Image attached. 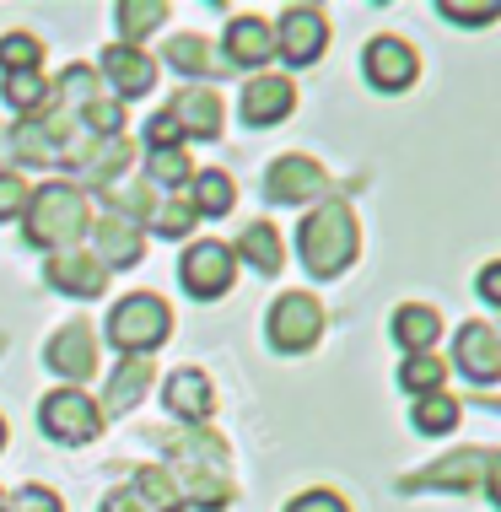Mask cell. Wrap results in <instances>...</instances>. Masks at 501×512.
Masks as SVG:
<instances>
[{
    "label": "cell",
    "instance_id": "obj_2",
    "mask_svg": "<svg viewBox=\"0 0 501 512\" xmlns=\"http://www.w3.org/2000/svg\"><path fill=\"white\" fill-rule=\"evenodd\" d=\"M297 254L308 275L318 281H334L340 270H351V259L361 254V227L351 216V205L345 200H324L318 211L297 227Z\"/></svg>",
    "mask_w": 501,
    "mask_h": 512
},
{
    "label": "cell",
    "instance_id": "obj_36",
    "mask_svg": "<svg viewBox=\"0 0 501 512\" xmlns=\"http://www.w3.org/2000/svg\"><path fill=\"white\" fill-rule=\"evenodd\" d=\"M11 512H65V507L49 486H22L17 496H11Z\"/></svg>",
    "mask_w": 501,
    "mask_h": 512
},
{
    "label": "cell",
    "instance_id": "obj_22",
    "mask_svg": "<svg viewBox=\"0 0 501 512\" xmlns=\"http://www.w3.org/2000/svg\"><path fill=\"white\" fill-rule=\"evenodd\" d=\"M221 54H227L232 71H238V65H270V60H275L270 22H264V17H232V22H227V44H221Z\"/></svg>",
    "mask_w": 501,
    "mask_h": 512
},
{
    "label": "cell",
    "instance_id": "obj_14",
    "mask_svg": "<svg viewBox=\"0 0 501 512\" xmlns=\"http://www.w3.org/2000/svg\"><path fill=\"white\" fill-rule=\"evenodd\" d=\"M44 367L54 372V378H65L71 389H76L81 378H92V372H97V345H92L87 318H71V324H65L60 335L44 345Z\"/></svg>",
    "mask_w": 501,
    "mask_h": 512
},
{
    "label": "cell",
    "instance_id": "obj_21",
    "mask_svg": "<svg viewBox=\"0 0 501 512\" xmlns=\"http://www.w3.org/2000/svg\"><path fill=\"white\" fill-rule=\"evenodd\" d=\"M162 65H167V71H184V76H227L232 71L227 54H221L211 38H200V33L167 38V44H162ZM162 65H157V71H162Z\"/></svg>",
    "mask_w": 501,
    "mask_h": 512
},
{
    "label": "cell",
    "instance_id": "obj_41",
    "mask_svg": "<svg viewBox=\"0 0 501 512\" xmlns=\"http://www.w3.org/2000/svg\"><path fill=\"white\" fill-rule=\"evenodd\" d=\"M0 512H11V496L6 491H0Z\"/></svg>",
    "mask_w": 501,
    "mask_h": 512
},
{
    "label": "cell",
    "instance_id": "obj_43",
    "mask_svg": "<svg viewBox=\"0 0 501 512\" xmlns=\"http://www.w3.org/2000/svg\"><path fill=\"white\" fill-rule=\"evenodd\" d=\"M0 448H6V421H0Z\"/></svg>",
    "mask_w": 501,
    "mask_h": 512
},
{
    "label": "cell",
    "instance_id": "obj_20",
    "mask_svg": "<svg viewBox=\"0 0 501 512\" xmlns=\"http://www.w3.org/2000/svg\"><path fill=\"white\" fill-rule=\"evenodd\" d=\"M162 405L173 410L184 426H200V421H211V410H216V389H211V378H205V372L184 367V372H173V378H167Z\"/></svg>",
    "mask_w": 501,
    "mask_h": 512
},
{
    "label": "cell",
    "instance_id": "obj_24",
    "mask_svg": "<svg viewBox=\"0 0 501 512\" xmlns=\"http://www.w3.org/2000/svg\"><path fill=\"white\" fill-rule=\"evenodd\" d=\"M232 259H243V265L259 270V275H281V265H286V243H281V232H275L270 221H254V227H248L243 238L232 243Z\"/></svg>",
    "mask_w": 501,
    "mask_h": 512
},
{
    "label": "cell",
    "instance_id": "obj_15",
    "mask_svg": "<svg viewBox=\"0 0 501 512\" xmlns=\"http://www.w3.org/2000/svg\"><path fill=\"white\" fill-rule=\"evenodd\" d=\"M97 65H103V81L114 87V103H119V98H146V92L157 87V60H151L146 49L108 44Z\"/></svg>",
    "mask_w": 501,
    "mask_h": 512
},
{
    "label": "cell",
    "instance_id": "obj_8",
    "mask_svg": "<svg viewBox=\"0 0 501 512\" xmlns=\"http://www.w3.org/2000/svg\"><path fill=\"white\" fill-rule=\"evenodd\" d=\"M270 38L286 65H313L329 49V17L318 6H286L281 22L270 27Z\"/></svg>",
    "mask_w": 501,
    "mask_h": 512
},
{
    "label": "cell",
    "instance_id": "obj_4",
    "mask_svg": "<svg viewBox=\"0 0 501 512\" xmlns=\"http://www.w3.org/2000/svg\"><path fill=\"white\" fill-rule=\"evenodd\" d=\"M485 491L491 502H501V469H496V453L491 448H464V453H448V459H437L431 469L421 475H405L399 480V491Z\"/></svg>",
    "mask_w": 501,
    "mask_h": 512
},
{
    "label": "cell",
    "instance_id": "obj_27",
    "mask_svg": "<svg viewBox=\"0 0 501 512\" xmlns=\"http://www.w3.org/2000/svg\"><path fill=\"white\" fill-rule=\"evenodd\" d=\"M189 189H194V195H184V200L194 205V216H227V211H232V178L221 173V168L194 173Z\"/></svg>",
    "mask_w": 501,
    "mask_h": 512
},
{
    "label": "cell",
    "instance_id": "obj_12",
    "mask_svg": "<svg viewBox=\"0 0 501 512\" xmlns=\"http://www.w3.org/2000/svg\"><path fill=\"white\" fill-rule=\"evenodd\" d=\"M97 512H184V502H178V491H173V480H167V469L146 464V469H135V475H130V486L108 491Z\"/></svg>",
    "mask_w": 501,
    "mask_h": 512
},
{
    "label": "cell",
    "instance_id": "obj_34",
    "mask_svg": "<svg viewBox=\"0 0 501 512\" xmlns=\"http://www.w3.org/2000/svg\"><path fill=\"white\" fill-rule=\"evenodd\" d=\"M76 119H81V130H87L92 141H114V135L124 130V108H119L114 98H103V92H97V98L81 108Z\"/></svg>",
    "mask_w": 501,
    "mask_h": 512
},
{
    "label": "cell",
    "instance_id": "obj_42",
    "mask_svg": "<svg viewBox=\"0 0 501 512\" xmlns=\"http://www.w3.org/2000/svg\"><path fill=\"white\" fill-rule=\"evenodd\" d=\"M0 157H6V130H0Z\"/></svg>",
    "mask_w": 501,
    "mask_h": 512
},
{
    "label": "cell",
    "instance_id": "obj_25",
    "mask_svg": "<svg viewBox=\"0 0 501 512\" xmlns=\"http://www.w3.org/2000/svg\"><path fill=\"white\" fill-rule=\"evenodd\" d=\"M0 98L17 108L22 119H44L49 108H54V87H49L44 71H22V76H6V81H0Z\"/></svg>",
    "mask_w": 501,
    "mask_h": 512
},
{
    "label": "cell",
    "instance_id": "obj_11",
    "mask_svg": "<svg viewBox=\"0 0 501 512\" xmlns=\"http://www.w3.org/2000/svg\"><path fill=\"white\" fill-rule=\"evenodd\" d=\"M453 367L464 372L469 383H491L501 378V335L496 324H485V318H475V324H458L453 335Z\"/></svg>",
    "mask_w": 501,
    "mask_h": 512
},
{
    "label": "cell",
    "instance_id": "obj_31",
    "mask_svg": "<svg viewBox=\"0 0 501 512\" xmlns=\"http://www.w3.org/2000/svg\"><path fill=\"white\" fill-rule=\"evenodd\" d=\"M146 173L157 189H184L194 178V162L184 146H162V151H146Z\"/></svg>",
    "mask_w": 501,
    "mask_h": 512
},
{
    "label": "cell",
    "instance_id": "obj_10",
    "mask_svg": "<svg viewBox=\"0 0 501 512\" xmlns=\"http://www.w3.org/2000/svg\"><path fill=\"white\" fill-rule=\"evenodd\" d=\"M264 195H270L275 205L329 200V173L318 168L313 157H302V151H286V157H275L270 173H264Z\"/></svg>",
    "mask_w": 501,
    "mask_h": 512
},
{
    "label": "cell",
    "instance_id": "obj_16",
    "mask_svg": "<svg viewBox=\"0 0 501 512\" xmlns=\"http://www.w3.org/2000/svg\"><path fill=\"white\" fill-rule=\"evenodd\" d=\"M92 232V259L103 270H135L146 259V238H141V227H130V221H119V216H103Z\"/></svg>",
    "mask_w": 501,
    "mask_h": 512
},
{
    "label": "cell",
    "instance_id": "obj_33",
    "mask_svg": "<svg viewBox=\"0 0 501 512\" xmlns=\"http://www.w3.org/2000/svg\"><path fill=\"white\" fill-rule=\"evenodd\" d=\"M44 65V44L33 33H6L0 38V71L6 76H22V71H38Z\"/></svg>",
    "mask_w": 501,
    "mask_h": 512
},
{
    "label": "cell",
    "instance_id": "obj_35",
    "mask_svg": "<svg viewBox=\"0 0 501 512\" xmlns=\"http://www.w3.org/2000/svg\"><path fill=\"white\" fill-rule=\"evenodd\" d=\"M27 178L22 173H0V221H22V211H27Z\"/></svg>",
    "mask_w": 501,
    "mask_h": 512
},
{
    "label": "cell",
    "instance_id": "obj_9",
    "mask_svg": "<svg viewBox=\"0 0 501 512\" xmlns=\"http://www.w3.org/2000/svg\"><path fill=\"white\" fill-rule=\"evenodd\" d=\"M135 146L124 141V135H114V141H87V146H65L60 151V168H71V184L81 189H114V178L130 168Z\"/></svg>",
    "mask_w": 501,
    "mask_h": 512
},
{
    "label": "cell",
    "instance_id": "obj_30",
    "mask_svg": "<svg viewBox=\"0 0 501 512\" xmlns=\"http://www.w3.org/2000/svg\"><path fill=\"white\" fill-rule=\"evenodd\" d=\"M442 383H448V367H442L431 351H421V356H405V367H399V389L415 394V399L442 394Z\"/></svg>",
    "mask_w": 501,
    "mask_h": 512
},
{
    "label": "cell",
    "instance_id": "obj_37",
    "mask_svg": "<svg viewBox=\"0 0 501 512\" xmlns=\"http://www.w3.org/2000/svg\"><path fill=\"white\" fill-rule=\"evenodd\" d=\"M286 512H351V507H345L340 491H302Z\"/></svg>",
    "mask_w": 501,
    "mask_h": 512
},
{
    "label": "cell",
    "instance_id": "obj_7",
    "mask_svg": "<svg viewBox=\"0 0 501 512\" xmlns=\"http://www.w3.org/2000/svg\"><path fill=\"white\" fill-rule=\"evenodd\" d=\"M318 335H324V308H318V297H308V292H286V297L270 308V345H275L281 356L313 351Z\"/></svg>",
    "mask_w": 501,
    "mask_h": 512
},
{
    "label": "cell",
    "instance_id": "obj_29",
    "mask_svg": "<svg viewBox=\"0 0 501 512\" xmlns=\"http://www.w3.org/2000/svg\"><path fill=\"white\" fill-rule=\"evenodd\" d=\"M458 415H464V405H458L453 394H426V399H415L410 421H415V432L442 437V432H453V426H458Z\"/></svg>",
    "mask_w": 501,
    "mask_h": 512
},
{
    "label": "cell",
    "instance_id": "obj_6",
    "mask_svg": "<svg viewBox=\"0 0 501 512\" xmlns=\"http://www.w3.org/2000/svg\"><path fill=\"white\" fill-rule=\"evenodd\" d=\"M38 426H44V437L65 442V448H81V442H92L103 432V410H97L81 389H54V394H44V405H38Z\"/></svg>",
    "mask_w": 501,
    "mask_h": 512
},
{
    "label": "cell",
    "instance_id": "obj_39",
    "mask_svg": "<svg viewBox=\"0 0 501 512\" xmlns=\"http://www.w3.org/2000/svg\"><path fill=\"white\" fill-rule=\"evenodd\" d=\"M442 17H453V22H464V27H485L496 17V0H480V6H458V0H448L442 6Z\"/></svg>",
    "mask_w": 501,
    "mask_h": 512
},
{
    "label": "cell",
    "instance_id": "obj_3",
    "mask_svg": "<svg viewBox=\"0 0 501 512\" xmlns=\"http://www.w3.org/2000/svg\"><path fill=\"white\" fill-rule=\"evenodd\" d=\"M103 324H108V345H114V351L146 356L173 335V308H167L162 297H151V292H135V297L114 302V313H108Z\"/></svg>",
    "mask_w": 501,
    "mask_h": 512
},
{
    "label": "cell",
    "instance_id": "obj_5",
    "mask_svg": "<svg viewBox=\"0 0 501 512\" xmlns=\"http://www.w3.org/2000/svg\"><path fill=\"white\" fill-rule=\"evenodd\" d=\"M178 281H184V292H189V297L216 302V297H227V292H232V281H238V259H232V248H227V243L200 238V243H189V248H184V259H178Z\"/></svg>",
    "mask_w": 501,
    "mask_h": 512
},
{
    "label": "cell",
    "instance_id": "obj_40",
    "mask_svg": "<svg viewBox=\"0 0 501 512\" xmlns=\"http://www.w3.org/2000/svg\"><path fill=\"white\" fill-rule=\"evenodd\" d=\"M480 297L491 302V308H496V302H501V265H496V259H491V265L480 270Z\"/></svg>",
    "mask_w": 501,
    "mask_h": 512
},
{
    "label": "cell",
    "instance_id": "obj_32",
    "mask_svg": "<svg viewBox=\"0 0 501 512\" xmlns=\"http://www.w3.org/2000/svg\"><path fill=\"white\" fill-rule=\"evenodd\" d=\"M194 221H200V216H194V205L184 195H157V211H151L146 227L157 232V238H189Z\"/></svg>",
    "mask_w": 501,
    "mask_h": 512
},
{
    "label": "cell",
    "instance_id": "obj_26",
    "mask_svg": "<svg viewBox=\"0 0 501 512\" xmlns=\"http://www.w3.org/2000/svg\"><path fill=\"white\" fill-rule=\"evenodd\" d=\"M437 335H442V318H437V308H426V302H405V308L394 313V340L405 345V356L431 351Z\"/></svg>",
    "mask_w": 501,
    "mask_h": 512
},
{
    "label": "cell",
    "instance_id": "obj_28",
    "mask_svg": "<svg viewBox=\"0 0 501 512\" xmlns=\"http://www.w3.org/2000/svg\"><path fill=\"white\" fill-rule=\"evenodd\" d=\"M114 22H119V33H124V44L135 49L146 33H157V22H167V6H162V0H119Z\"/></svg>",
    "mask_w": 501,
    "mask_h": 512
},
{
    "label": "cell",
    "instance_id": "obj_1",
    "mask_svg": "<svg viewBox=\"0 0 501 512\" xmlns=\"http://www.w3.org/2000/svg\"><path fill=\"white\" fill-rule=\"evenodd\" d=\"M87 227H92L87 195H81L76 184H65V178H54V184H44V189H33V195H27L22 238L33 243V248H49V254L76 248V238H87Z\"/></svg>",
    "mask_w": 501,
    "mask_h": 512
},
{
    "label": "cell",
    "instance_id": "obj_19",
    "mask_svg": "<svg viewBox=\"0 0 501 512\" xmlns=\"http://www.w3.org/2000/svg\"><path fill=\"white\" fill-rule=\"evenodd\" d=\"M167 114H173L178 135H200V141H216V135H221V98H216V87L189 81V87L167 103Z\"/></svg>",
    "mask_w": 501,
    "mask_h": 512
},
{
    "label": "cell",
    "instance_id": "obj_13",
    "mask_svg": "<svg viewBox=\"0 0 501 512\" xmlns=\"http://www.w3.org/2000/svg\"><path fill=\"white\" fill-rule=\"evenodd\" d=\"M361 71H367V81L378 92H405L415 81V71H421V60H415V49L405 44V38L383 33V38H372V44L361 49Z\"/></svg>",
    "mask_w": 501,
    "mask_h": 512
},
{
    "label": "cell",
    "instance_id": "obj_18",
    "mask_svg": "<svg viewBox=\"0 0 501 512\" xmlns=\"http://www.w3.org/2000/svg\"><path fill=\"white\" fill-rule=\"evenodd\" d=\"M44 281L54 292H71V297H97L108 286V270L97 265L87 248H60V254H49L44 265Z\"/></svg>",
    "mask_w": 501,
    "mask_h": 512
},
{
    "label": "cell",
    "instance_id": "obj_23",
    "mask_svg": "<svg viewBox=\"0 0 501 512\" xmlns=\"http://www.w3.org/2000/svg\"><path fill=\"white\" fill-rule=\"evenodd\" d=\"M146 389H151V362H146V356H124V362L114 367V378H108L103 405H97V410L124 415V410L141 405V394H146Z\"/></svg>",
    "mask_w": 501,
    "mask_h": 512
},
{
    "label": "cell",
    "instance_id": "obj_17",
    "mask_svg": "<svg viewBox=\"0 0 501 512\" xmlns=\"http://www.w3.org/2000/svg\"><path fill=\"white\" fill-rule=\"evenodd\" d=\"M291 108H297V87H291V76H254L243 87V103H238V114H243V124H281Z\"/></svg>",
    "mask_w": 501,
    "mask_h": 512
},
{
    "label": "cell",
    "instance_id": "obj_38",
    "mask_svg": "<svg viewBox=\"0 0 501 512\" xmlns=\"http://www.w3.org/2000/svg\"><path fill=\"white\" fill-rule=\"evenodd\" d=\"M178 141H184V135H178V124H173V114H167V108H162V114H151V119H146V146H151V151H162V146H178Z\"/></svg>",
    "mask_w": 501,
    "mask_h": 512
}]
</instances>
